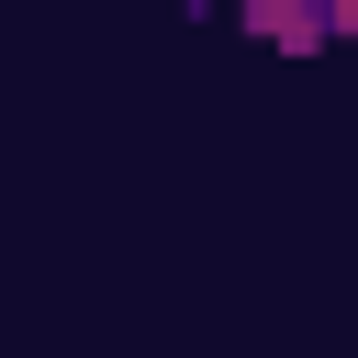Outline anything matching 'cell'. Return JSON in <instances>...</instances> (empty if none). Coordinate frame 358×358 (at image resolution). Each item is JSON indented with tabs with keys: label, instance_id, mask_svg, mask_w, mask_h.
<instances>
[{
	"label": "cell",
	"instance_id": "1",
	"mask_svg": "<svg viewBox=\"0 0 358 358\" xmlns=\"http://www.w3.org/2000/svg\"><path fill=\"white\" fill-rule=\"evenodd\" d=\"M336 22H347V34H358V11H336Z\"/></svg>",
	"mask_w": 358,
	"mask_h": 358
}]
</instances>
